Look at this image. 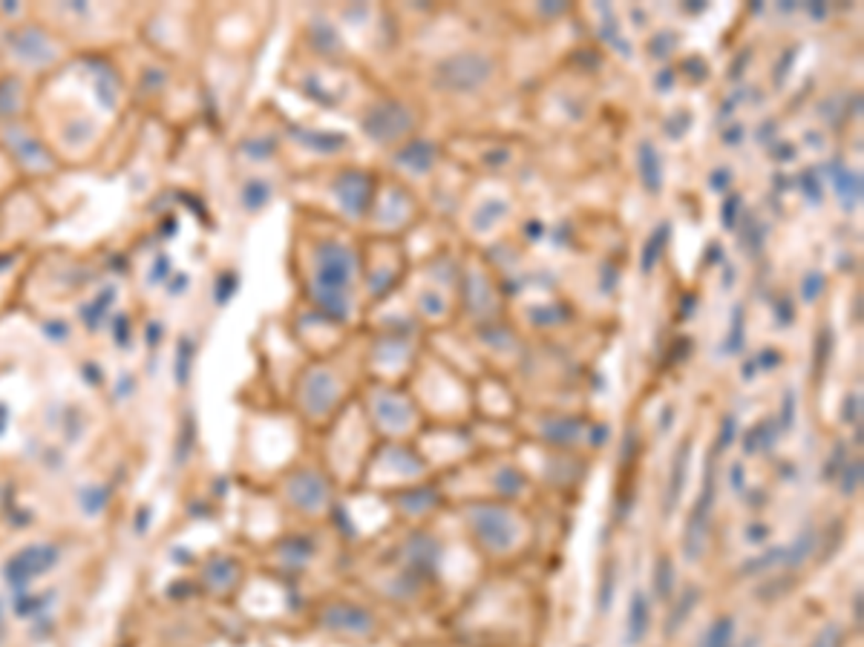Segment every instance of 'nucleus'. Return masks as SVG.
Segmentation results:
<instances>
[{"instance_id":"obj_1","label":"nucleus","mask_w":864,"mask_h":647,"mask_svg":"<svg viewBox=\"0 0 864 647\" xmlns=\"http://www.w3.org/2000/svg\"><path fill=\"white\" fill-rule=\"evenodd\" d=\"M490 72H493V61L487 58V55L461 52V55H453V58H447L438 67L436 81L444 89L467 92V89H476L479 84H484L487 78H490Z\"/></svg>"},{"instance_id":"obj_2","label":"nucleus","mask_w":864,"mask_h":647,"mask_svg":"<svg viewBox=\"0 0 864 647\" xmlns=\"http://www.w3.org/2000/svg\"><path fill=\"white\" fill-rule=\"evenodd\" d=\"M715 506V481H711V461L706 466V475H703V492L698 498V506L689 516V524H686V538H683V549H686V558H701L703 553V544H706V529H709V512Z\"/></svg>"},{"instance_id":"obj_3","label":"nucleus","mask_w":864,"mask_h":647,"mask_svg":"<svg viewBox=\"0 0 864 647\" xmlns=\"http://www.w3.org/2000/svg\"><path fill=\"white\" fill-rule=\"evenodd\" d=\"M409 124H412V119H409V112H406L404 107H398V104H384V107H378V110L369 112L366 132H369V136L378 139V141H389V139H398Z\"/></svg>"},{"instance_id":"obj_4","label":"nucleus","mask_w":864,"mask_h":647,"mask_svg":"<svg viewBox=\"0 0 864 647\" xmlns=\"http://www.w3.org/2000/svg\"><path fill=\"white\" fill-rule=\"evenodd\" d=\"M349 271H352V259L346 254V247L326 245L323 259H321V282L326 288H343L349 282Z\"/></svg>"},{"instance_id":"obj_5","label":"nucleus","mask_w":864,"mask_h":647,"mask_svg":"<svg viewBox=\"0 0 864 647\" xmlns=\"http://www.w3.org/2000/svg\"><path fill=\"white\" fill-rule=\"evenodd\" d=\"M689 452H691V446H689V441H683V444H680V449H678V454H674L671 478H669V486H666V501H663V512H666V516H671L674 506H678V504H680V498H683V486H686V466H689Z\"/></svg>"},{"instance_id":"obj_6","label":"nucleus","mask_w":864,"mask_h":647,"mask_svg":"<svg viewBox=\"0 0 864 647\" xmlns=\"http://www.w3.org/2000/svg\"><path fill=\"white\" fill-rule=\"evenodd\" d=\"M648 624H651V610H648V599L637 590L631 596V607H628V627H626V642L631 647L640 644L648 636Z\"/></svg>"},{"instance_id":"obj_7","label":"nucleus","mask_w":864,"mask_h":647,"mask_svg":"<svg viewBox=\"0 0 864 647\" xmlns=\"http://www.w3.org/2000/svg\"><path fill=\"white\" fill-rule=\"evenodd\" d=\"M476 529L481 541H487L490 547H504L511 541V529H507V516L496 509H484L476 516Z\"/></svg>"},{"instance_id":"obj_8","label":"nucleus","mask_w":864,"mask_h":647,"mask_svg":"<svg viewBox=\"0 0 864 647\" xmlns=\"http://www.w3.org/2000/svg\"><path fill=\"white\" fill-rule=\"evenodd\" d=\"M640 170H643V182L651 193L660 190V182H663V170H660V159H657V150L651 141H646L640 147Z\"/></svg>"},{"instance_id":"obj_9","label":"nucleus","mask_w":864,"mask_h":647,"mask_svg":"<svg viewBox=\"0 0 864 647\" xmlns=\"http://www.w3.org/2000/svg\"><path fill=\"white\" fill-rule=\"evenodd\" d=\"M732 639H735V619L721 616L718 621H711L701 647H732Z\"/></svg>"},{"instance_id":"obj_10","label":"nucleus","mask_w":864,"mask_h":647,"mask_svg":"<svg viewBox=\"0 0 864 647\" xmlns=\"http://www.w3.org/2000/svg\"><path fill=\"white\" fill-rule=\"evenodd\" d=\"M694 604H698V590H686L683 593V599L674 604V610H671V616L666 619V636H674L680 631V627L686 624V619H689V613L694 610Z\"/></svg>"},{"instance_id":"obj_11","label":"nucleus","mask_w":864,"mask_h":647,"mask_svg":"<svg viewBox=\"0 0 864 647\" xmlns=\"http://www.w3.org/2000/svg\"><path fill=\"white\" fill-rule=\"evenodd\" d=\"M329 621L343 624V627H349V631H369V624H372V619L364 610H358V607H346V610L341 607V610H334L329 616Z\"/></svg>"},{"instance_id":"obj_12","label":"nucleus","mask_w":864,"mask_h":647,"mask_svg":"<svg viewBox=\"0 0 864 647\" xmlns=\"http://www.w3.org/2000/svg\"><path fill=\"white\" fill-rule=\"evenodd\" d=\"M813 547H816V532H813V529H804L801 536H798V541L784 553V561L790 564V567H796V564H801L806 556L813 553Z\"/></svg>"},{"instance_id":"obj_13","label":"nucleus","mask_w":864,"mask_h":647,"mask_svg":"<svg viewBox=\"0 0 864 647\" xmlns=\"http://www.w3.org/2000/svg\"><path fill=\"white\" fill-rule=\"evenodd\" d=\"M671 587H674V567H671V561L663 556L660 561H657V579H654L657 599L669 601V599H671Z\"/></svg>"},{"instance_id":"obj_14","label":"nucleus","mask_w":864,"mask_h":647,"mask_svg":"<svg viewBox=\"0 0 864 647\" xmlns=\"http://www.w3.org/2000/svg\"><path fill=\"white\" fill-rule=\"evenodd\" d=\"M666 236H669V224H660V227L654 231V236L648 239L646 251H643V271H651L654 265H657V259H660L663 245H666Z\"/></svg>"},{"instance_id":"obj_15","label":"nucleus","mask_w":864,"mask_h":647,"mask_svg":"<svg viewBox=\"0 0 864 647\" xmlns=\"http://www.w3.org/2000/svg\"><path fill=\"white\" fill-rule=\"evenodd\" d=\"M859 481H861V461H850L848 469H844V481H841L844 495H853L859 489Z\"/></svg>"},{"instance_id":"obj_16","label":"nucleus","mask_w":864,"mask_h":647,"mask_svg":"<svg viewBox=\"0 0 864 647\" xmlns=\"http://www.w3.org/2000/svg\"><path fill=\"white\" fill-rule=\"evenodd\" d=\"M813 647H841V627L838 624H827L824 631L816 636Z\"/></svg>"},{"instance_id":"obj_17","label":"nucleus","mask_w":864,"mask_h":647,"mask_svg":"<svg viewBox=\"0 0 864 647\" xmlns=\"http://www.w3.org/2000/svg\"><path fill=\"white\" fill-rule=\"evenodd\" d=\"M732 434H735V421H732V417H726V421H723V432H721V444H718V449H726V446L732 444Z\"/></svg>"},{"instance_id":"obj_18","label":"nucleus","mask_w":864,"mask_h":647,"mask_svg":"<svg viewBox=\"0 0 864 647\" xmlns=\"http://www.w3.org/2000/svg\"><path fill=\"white\" fill-rule=\"evenodd\" d=\"M741 647H758V636H753V639H746Z\"/></svg>"}]
</instances>
